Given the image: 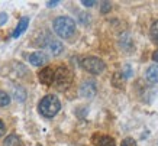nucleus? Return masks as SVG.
<instances>
[{
  "mask_svg": "<svg viewBox=\"0 0 158 146\" xmlns=\"http://www.w3.org/2000/svg\"><path fill=\"white\" fill-rule=\"evenodd\" d=\"M54 32L57 33L60 38H71L74 32H76V22L71 18L67 16H60L54 20Z\"/></svg>",
  "mask_w": 158,
  "mask_h": 146,
  "instance_id": "obj_1",
  "label": "nucleus"
},
{
  "mask_svg": "<svg viewBox=\"0 0 158 146\" xmlns=\"http://www.w3.org/2000/svg\"><path fill=\"white\" fill-rule=\"evenodd\" d=\"M60 108H61V103H60V100L52 94L45 95V97L39 101V106H38L39 113L42 114L44 117H54V116L60 112Z\"/></svg>",
  "mask_w": 158,
  "mask_h": 146,
  "instance_id": "obj_2",
  "label": "nucleus"
},
{
  "mask_svg": "<svg viewBox=\"0 0 158 146\" xmlns=\"http://www.w3.org/2000/svg\"><path fill=\"white\" fill-rule=\"evenodd\" d=\"M54 83L58 90H67L73 83V72L67 67H60L57 71H54Z\"/></svg>",
  "mask_w": 158,
  "mask_h": 146,
  "instance_id": "obj_3",
  "label": "nucleus"
},
{
  "mask_svg": "<svg viewBox=\"0 0 158 146\" xmlns=\"http://www.w3.org/2000/svg\"><path fill=\"white\" fill-rule=\"evenodd\" d=\"M81 67L87 72H90V74H100L105 71V62L102 61L100 58H96V57H87L83 59L81 62Z\"/></svg>",
  "mask_w": 158,
  "mask_h": 146,
  "instance_id": "obj_4",
  "label": "nucleus"
},
{
  "mask_svg": "<svg viewBox=\"0 0 158 146\" xmlns=\"http://www.w3.org/2000/svg\"><path fill=\"white\" fill-rule=\"evenodd\" d=\"M97 93V87H96V83L94 81H84L80 87V94L86 99H91L94 97Z\"/></svg>",
  "mask_w": 158,
  "mask_h": 146,
  "instance_id": "obj_5",
  "label": "nucleus"
},
{
  "mask_svg": "<svg viewBox=\"0 0 158 146\" xmlns=\"http://www.w3.org/2000/svg\"><path fill=\"white\" fill-rule=\"evenodd\" d=\"M45 48L48 49L52 55H60L64 49V45L61 43V41H57L54 38H47V42H45Z\"/></svg>",
  "mask_w": 158,
  "mask_h": 146,
  "instance_id": "obj_6",
  "label": "nucleus"
},
{
  "mask_svg": "<svg viewBox=\"0 0 158 146\" xmlns=\"http://www.w3.org/2000/svg\"><path fill=\"white\" fill-rule=\"evenodd\" d=\"M39 81L45 85H51L54 83V70L49 67H45L44 70H41V72L38 74Z\"/></svg>",
  "mask_w": 158,
  "mask_h": 146,
  "instance_id": "obj_7",
  "label": "nucleus"
},
{
  "mask_svg": "<svg viewBox=\"0 0 158 146\" xmlns=\"http://www.w3.org/2000/svg\"><path fill=\"white\" fill-rule=\"evenodd\" d=\"M29 62L35 67H41V65H45L48 62V57L44 54V52L38 51V52H34L29 55Z\"/></svg>",
  "mask_w": 158,
  "mask_h": 146,
  "instance_id": "obj_8",
  "label": "nucleus"
},
{
  "mask_svg": "<svg viewBox=\"0 0 158 146\" xmlns=\"http://www.w3.org/2000/svg\"><path fill=\"white\" fill-rule=\"evenodd\" d=\"M93 143L96 146H116V142L110 136H102V135H94L93 136Z\"/></svg>",
  "mask_w": 158,
  "mask_h": 146,
  "instance_id": "obj_9",
  "label": "nucleus"
},
{
  "mask_svg": "<svg viewBox=\"0 0 158 146\" xmlns=\"http://www.w3.org/2000/svg\"><path fill=\"white\" fill-rule=\"evenodd\" d=\"M28 25H29V18H22L19 20V23H18V26H16V29L13 30V38H19L20 35L26 30Z\"/></svg>",
  "mask_w": 158,
  "mask_h": 146,
  "instance_id": "obj_10",
  "label": "nucleus"
},
{
  "mask_svg": "<svg viewBox=\"0 0 158 146\" xmlns=\"http://www.w3.org/2000/svg\"><path fill=\"white\" fill-rule=\"evenodd\" d=\"M145 78L149 81V83H158V65L154 64L147 70L145 72Z\"/></svg>",
  "mask_w": 158,
  "mask_h": 146,
  "instance_id": "obj_11",
  "label": "nucleus"
},
{
  "mask_svg": "<svg viewBox=\"0 0 158 146\" xmlns=\"http://www.w3.org/2000/svg\"><path fill=\"white\" fill-rule=\"evenodd\" d=\"M125 80H126V78L123 77L122 72H115L113 77H112V84H113V87H116V88H123Z\"/></svg>",
  "mask_w": 158,
  "mask_h": 146,
  "instance_id": "obj_12",
  "label": "nucleus"
},
{
  "mask_svg": "<svg viewBox=\"0 0 158 146\" xmlns=\"http://www.w3.org/2000/svg\"><path fill=\"white\" fill-rule=\"evenodd\" d=\"M12 90H13V97L18 100V101H25V100H26V91H25L23 87L15 85V87H12Z\"/></svg>",
  "mask_w": 158,
  "mask_h": 146,
  "instance_id": "obj_13",
  "label": "nucleus"
},
{
  "mask_svg": "<svg viewBox=\"0 0 158 146\" xmlns=\"http://www.w3.org/2000/svg\"><path fill=\"white\" fill-rule=\"evenodd\" d=\"M3 146H22V140L16 135H9L3 142Z\"/></svg>",
  "mask_w": 158,
  "mask_h": 146,
  "instance_id": "obj_14",
  "label": "nucleus"
},
{
  "mask_svg": "<svg viewBox=\"0 0 158 146\" xmlns=\"http://www.w3.org/2000/svg\"><path fill=\"white\" fill-rule=\"evenodd\" d=\"M9 103H10V97H9V94L0 90V107L9 106Z\"/></svg>",
  "mask_w": 158,
  "mask_h": 146,
  "instance_id": "obj_15",
  "label": "nucleus"
},
{
  "mask_svg": "<svg viewBox=\"0 0 158 146\" xmlns=\"http://www.w3.org/2000/svg\"><path fill=\"white\" fill-rule=\"evenodd\" d=\"M151 38H152V41L158 45V20L154 22L152 26H151Z\"/></svg>",
  "mask_w": 158,
  "mask_h": 146,
  "instance_id": "obj_16",
  "label": "nucleus"
},
{
  "mask_svg": "<svg viewBox=\"0 0 158 146\" xmlns=\"http://www.w3.org/2000/svg\"><path fill=\"white\" fill-rule=\"evenodd\" d=\"M120 146H136V142L132 139V137H126L122 140V145Z\"/></svg>",
  "mask_w": 158,
  "mask_h": 146,
  "instance_id": "obj_17",
  "label": "nucleus"
},
{
  "mask_svg": "<svg viewBox=\"0 0 158 146\" xmlns=\"http://www.w3.org/2000/svg\"><path fill=\"white\" fill-rule=\"evenodd\" d=\"M110 7H112V5H110L109 2H103L102 3V13H106V12H109L110 10Z\"/></svg>",
  "mask_w": 158,
  "mask_h": 146,
  "instance_id": "obj_18",
  "label": "nucleus"
},
{
  "mask_svg": "<svg viewBox=\"0 0 158 146\" xmlns=\"http://www.w3.org/2000/svg\"><path fill=\"white\" fill-rule=\"evenodd\" d=\"M81 3L84 6H87V7H90V6H94V5H96V2H94V0H83Z\"/></svg>",
  "mask_w": 158,
  "mask_h": 146,
  "instance_id": "obj_19",
  "label": "nucleus"
},
{
  "mask_svg": "<svg viewBox=\"0 0 158 146\" xmlns=\"http://www.w3.org/2000/svg\"><path fill=\"white\" fill-rule=\"evenodd\" d=\"M7 20V14L6 13H0V25H3Z\"/></svg>",
  "mask_w": 158,
  "mask_h": 146,
  "instance_id": "obj_20",
  "label": "nucleus"
},
{
  "mask_svg": "<svg viewBox=\"0 0 158 146\" xmlns=\"http://www.w3.org/2000/svg\"><path fill=\"white\" fill-rule=\"evenodd\" d=\"M5 132H6V126H5V123L0 120V136H2V135H5Z\"/></svg>",
  "mask_w": 158,
  "mask_h": 146,
  "instance_id": "obj_21",
  "label": "nucleus"
},
{
  "mask_svg": "<svg viewBox=\"0 0 158 146\" xmlns=\"http://www.w3.org/2000/svg\"><path fill=\"white\" fill-rule=\"evenodd\" d=\"M58 3H60V2H57V0H54V2H48V3H47V5H48L49 7H54V6H57Z\"/></svg>",
  "mask_w": 158,
  "mask_h": 146,
  "instance_id": "obj_22",
  "label": "nucleus"
},
{
  "mask_svg": "<svg viewBox=\"0 0 158 146\" xmlns=\"http://www.w3.org/2000/svg\"><path fill=\"white\" fill-rule=\"evenodd\" d=\"M152 59H154L155 62H158V51H155V52L152 54Z\"/></svg>",
  "mask_w": 158,
  "mask_h": 146,
  "instance_id": "obj_23",
  "label": "nucleus"
}]
</instances>
